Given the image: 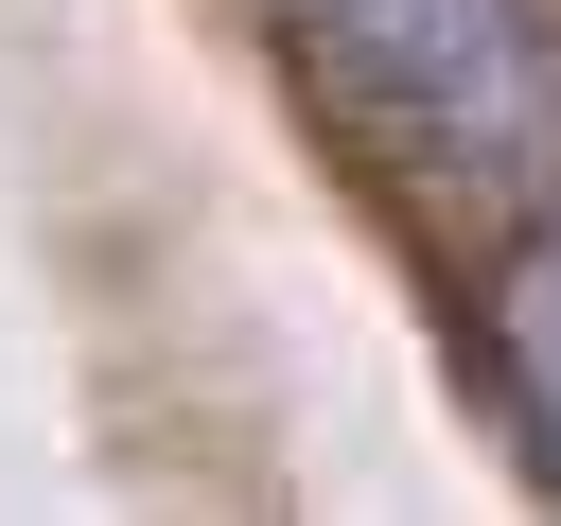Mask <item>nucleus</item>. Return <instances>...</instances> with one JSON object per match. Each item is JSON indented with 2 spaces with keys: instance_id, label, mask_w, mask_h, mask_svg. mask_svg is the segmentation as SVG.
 Wrapping results in <instances>:
<instances>
[{
  "instance_id": "2",
  "label": "nucleus",
  "mask_w": 561,
  "mask_h": 526,
  "mask_svg": "<svg viewBox=\"0 0 561 526\" xmlns=\"http://www.w3.org/2000/svg\"><path fill=\"white\" fill-rule=\"evenodd\" d=\"M491 368H508V421H526V456L561 473V210L491 245Z\"/></svg>"
},
{
  "instance_id": "1",
  "label": "nucleus",
  "mask_w": 561,
  "mask_h": 526,
  "mask_svg": "<svg viewBox=\"0 0 561 526\" xmlns=\"http://www.w3.org/2000/svg\"><path fill=\"white\" fill-rule=\"evenodd\" d=\"M263 35L403 228L508 245L561 210V18L543 0H263Z\"/></svg>"
}]
</instances>
